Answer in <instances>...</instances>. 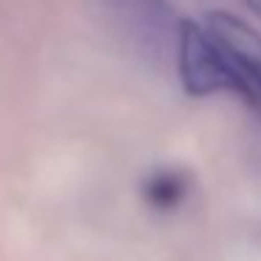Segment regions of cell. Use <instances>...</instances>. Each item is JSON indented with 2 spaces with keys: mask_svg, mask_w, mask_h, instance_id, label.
I'll return each mask as SVG.
<instances>
[{
  "mask_svg": "<svg viewBox=\"0 0 261 261\" xmlns=\"http://www.w3.org/2000/svg\"><path fill=\"white\" fill-rule=\"evenodd\" d=\"M177 73L188 96H214V93H233V73L222 59L219 48L208 37L202 23L180 20L177 25Z\"/></svg>",
  "mask_w": 261,
  "mask_h": 261,
  "instance_id": "1",
  "label": "cell"
},
{
  "mask_svg": "<svg viewBox=\"0 0 261 261\" xmlns=\"http://www.w3.org/2000/svg\"><path fill=\"white\" fill-rule=\"evenodd\" d=\"M202 25L230 68L233 93L244 96L250 85L261 82V34L242 17L222 12V9L205 14Z\"/></svg>",
  "mask_w": 261,
  "mask_h": 261,
  "instance_id": "2",
  "label": "cell"
},
{
  "mask_svg": "<svg viewBox=\"0 0 261 261\" xmlns=\"http://www.w3.org/2000/svg\"><path fill=\"white\" fill-rule=\"evenodd\" d=\"M188 191H191V177L182 169H158L143 182V199L149 208L160 211V214L180 208Z\"/></svg>",
  "mask_w": 261,
  "mask_h": 261,
  "instance_id": "3",
  "label": "cell"
},
{
  "mask_svg": "<svg viewBox=\"0 0 261 261\" xmlns=\"http://www.w3.org/2000/svg\"><path fill=\"white\" fill-rule=\"evenodd\" d=\"M242 98H244V101H247L250 107L255 110V113L261 115V82H255V85H250L247 90H244V96H242Z\"/></svg>",
  "mask_w": 261,
  "mask_h": 261,
  "instance_id": "4",
  "label": "cell"
},
{
  "mask_svg": "<svg viewBox=\"0 0 261 261\" xmlns=\"http://www.w3.org/2000/svg\"><path fill=\"white\" fill-rule=\"evenodd\" d=\"M244 9H247L250 14H255V17H261V0H242Z\"/></svg>",
  "mask_w": 261,
  "mask_h": 261,
  "instance_id": "5",
  "label": "cell"
},
{
  "mask_svg": "<svg viewBox=\"0 0 261 261\" xmlns=\"http://www.w3.org/2000/svg\"><path fill=\"white\" fill-rule=\"evenodd\" d=\"M158 3H160V0H158Z\"/></svg>",
  "mask_w": 261,
  "mask_h": 261,
  "instance_id": "6",
  "label": "cell"
}]
</instances>
